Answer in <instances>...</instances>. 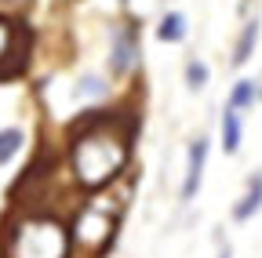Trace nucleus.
Instances as JSON below:
<instances>
[{
  "instance_id": "15",
  "label": "nucleus",
  "mask_w": 262,
  "mask_h": 258,
  "mask_svg": "<svg viewBox=\"0 0 262 258\" xmlns=\"http://www.w3.org/2000/svg\"><path fill=\"white\" fill-rule=\"evenodd\" d=\"M219 258H229V244H222V247H219Z\"/></svg>"
},
{
  "instance_id": "16",
  "label": "nucleus",
  "mask_w": 262,
  "mask_h": 258,
  "mask_svg": "<svg viewBox=\"0 0 262 258\" xmlns=\"http://www.w3.org/2000/svg\"><path fill=\"white\" fill-rule=\"evenodd\" d=\"M258 84H262V80H258Z\"/></svg>"
},
{
  "instance_id": "5",
  "label": "nucleus",
  "mask_w": 262,
  "mask_h": 258,
  "mask_svg": "<svg viewBox=\"0 0 262 258\" xmlns=\"http://www.w3.org/2000/svg\"><path fill=\"white\" fill-rule=\"evenodd\" d=\"M208 138H196L189 146V156H186V178H182V204H193L196 193H201V182H204V168H208Z\"/></svg>"
},
{
  "instance_id": "10",
  "label": "nucleus",
  "mask_w": 262,
  "mask_h": 258,
  "mask_svg": "<svg viewBox=\"0 0 262 258\" xmlns=\"http://www.w3.org/2000/svg\"><path fill=\"white\" fill-rule=\"evenodd\" d=\"M186 33H189V26H186V15L182 11H168V15L160 18V26H157V37L164 44H182Z\"/></svg>"
},
{
  "instance_id": "3",
  "label": "nucleus",
  "mask_w": 262,
  "mask_h": 258,
  "mask_svg": "<svg viewBox=\"0 0 262 258\" xmlns=\"http://www.w3.org/2000/svg\"><path fill=\"white\" fill-rule=\"evenodd\" d=\"M113 225H117V218H113L110 211H102L98 204H88V207L77 215L73 237H77V244L88 247V251H102L106 240L113 237Z\"/></svg>"
},
{
  "instance_id": "2",
  "label": "nucleus",
  "mask_w": 262,
  "mask_h": 258,
  "mask_svg": "<svg viewBox=\"0 0 262 258\" xmlns=\"http://www.w3.org/2000/svg\"><path fill=\"white\" fill-rule=\"evenodd\" d=\"M66 254H70V237L55 218H26L11 233L8 258H66Z\"/></svg>"
},
{
  "instance_id": "12",
  "label": "nucleus",
  "mask_w": 262,
  "mask_h": 258,
  "mask_svg": "<svg viewBox=\"0 0 262 258\" xmlns=\"http://www.w3.org/2000/svg\"><path fill=\"white\" fill-rule=\"evenodd\" d=\"M77 95H80V99H106V95H110V84H106L102 77L88 73V77L77 80Z\"/></svg>"
},
{
  "instance_id": "14",
  "label": "nucleus",
  "mask_w": 262,
  "mask_h": 258,
  "mask_svg": "<svg viewBox=\"0 0 262 258\" xmlns=\"http://www.w3.org/2000/svg\"><path fill=\"white\" fill-rule=\"evenodd\" d=\"M8 51H11V22L0 18V58H4Z\"/></svg>"
},
{
  "instance_id": "7",
  "label": "nucleus",
  "mask_w": 262,
  "mask_h": 258,
  "mask_svg": "<svg viewBox=\"0 0 262 258\" xmlns=\"http://www.w3.org/2000/svg\"><path fill=\"white\" fill-rule=\"evenodd\" d=\"M244 113L241 109H233V106H226V113H222V149L233 156L237 149H241V138H244V120H241Z\"/></svg>"
},
{
  "instance_id": "11",
  "label": "nucleus",
  "mask_w": 262,
  "mask_h": 258,
  "mask_svg": "<svg viewBox=\"0 0 262 258\" xmlns=\"http://www.w3.org/2000/svg\"><path fill=\"white\" fill-rule=\"evenodd\" d=\"M22 142H26V135L18 127H4V131H0V164H8V160L22 149Z\"/></svg>"
},
{
  "instance_id": "6",
  "label": "nucleus",
  "mask_w": 262,
  "mask_h": 258,
  "mask_svg": "<svg viewBox=\"0 0 262 258\" xmlns=\"http://www.w3.org/2000/svg\"><path fill=\"white\" fill-rule=\"evenodd\" d=\"M258 211H262V171H255V175L248 178V189H244L241 204L233 207V218H237V222H248V218H255Z\"/></svg>"
},
{
  "instance_id": "4",
  "label": "nucleus",
  "mask_w": 262,
  "mask_h": 258,
  "mask_svg": "<svg viewBox=\"0 0 262 258\" xmlns=\"http://www.w3.org/2000/svg\"><path fill=\"white\" fill-rule=\"evenodd\" d=\"M139 26H113L110 33V73L113 77H127L139 62Z\"/></svg>"
},
{
  "instance_id": "8",
  "label": "nucleus",
  "mask_w": 262,
  "mask_h": 258,
  "mask_svg": "<svg viewBox=\"0 0 262 258\" xmlns=\"http://www.w3.org/2000/svg\"><path fill=\"white\" fill-rule=\"evenodd\" d=\"M258 33H262L258 18L244 22L241 37H237V44H233V66H237V69H241V66H248V62H251V55H255V44H258Z\"/></svg>"
},
{
  "instance_id": "13",
  "label": "nucleus",
  "mask_w": 262,
  "mask_h": 258,
  "mask_svg": "<svg viewBox=\"0 0 262 258\" xmlns=\"http://www.w3.org/2000/svg\"><path fill=\"white\" fill-rule=\"evenodd\" d=\"M186 84H189L193 91L208 87V66H204L201 58H189V62H186Z\"/></svg>"
},
{
  "instance_id": "1",
  "label": "nucleus",
  "mask_w": 262,
  "mask_h": 258,
  "mask_svg": "<svg viewBox=\"0 0 262 258\" xmlns=\"http://www.w3.org/2000/svg\"><path fill=\"white\" fill-rule=\"evenodd\" d=\"M127 164V138L120 131H113L110 124H91L88 131L77 135L73 142V175L80 185L98 189L113 182Z\"/></svg>"
},
{
  "instance_id": "9",
  "label": "nucleus",
  "mask_w": 262,
  "mask_h": 258,
  "mask_svg": "<svg viewBox=\"0 0 262 258\" xmlns=\"http://www.w3.org/2000/svg\"><path fill=\"white\" fill-rule=\"evenodd\" d=\"M258 99H262V84L244 77V80H237V84H233V91H229V102H226V106H233V109H241V113H244V109H251Z\"/></svg>"
}]
</instances>
